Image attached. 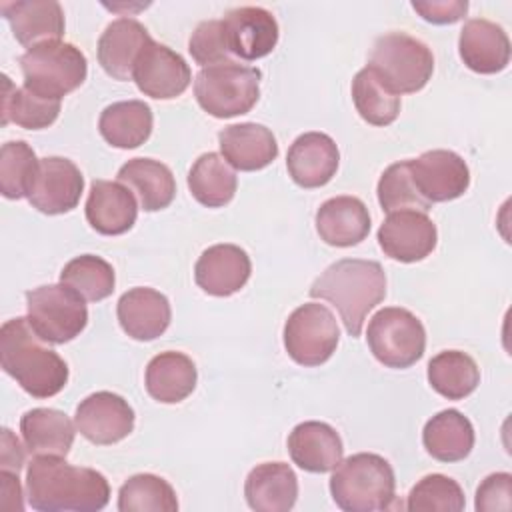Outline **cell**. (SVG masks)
Masks as SVG:
<instances>
[{
    "label": "cell",
    "instance_id": "cell-36",
    "mask_svg": "<svg viewBox=\"0 0 512 512\" xmlns=\"http://www.w3.org/2000/svg\"><path fill=\"white\" fill-rule=\"evenodd\" d=\"M352 100L362 120L372 126H388L400 112V96L392 94L370 66L356 72L352 80Z\"/></svg>",
    "mask_w": 512,
    "mask_h": 512
},
{
    "label": "cell",
    "instance_id": "cell-31",
    "mask_svg": "<svg viewBox=\"0 0 512 512\" xmlns=\"http://www.w3.org/2000/svg\"><path fill=\"white\" fill-rule=\"evenodd\" d=\"M422 444L440 462L464 460L474 448V426L462 412L442 410L424 424Z\"/></svg>",
    "mask_w": 512,
    "mask_h": 512
},
{
    "label": "cell",
    "instance_id": "cell-6",
    "mask_svg": "<svg viewBox=\"0 0 512 512\" xmlns=\"http://www.w3.org/2000/svg\"><path fill=\"white\" fill-rule=\"evenodd\" d=\"M24 86L50 100L74 92L88 74V62L80 48L70 42L50 40L28 48L20 56Z\"/></svg>",
    "mask_w": 512,
    "mask_h": 512
},
{
    "label": "cell",
    "instance_id": "cell-12",
    "mask_svg": "<svg viewBox=\"0 0 512 512\" xmlns=\"http://www.w3.org/2000/svg\"><path fill=\"white\" fill-rule=\"evenodd\" d=\"M436 242V224L420 210L390 212L378 228V244L384 254L406 264L424 260L436 248Z\"/></svg>",
    "mask_w": 512,
    "mask_h": 512
},
{
    "label": "cell",
    "instance_id": "cell-33",
    "mask_svg": "<svg viewBox=\"0 0 512 512\" xmlns=\"http://www.w3.org/2000/svg\"><path fill=\"white\" fill-rule=\"evenodd\" d=\"M236 186V172L216 152L198 156L188 172V188L192 196L208 208H220L228 204L236 194Z\"/></svg>",
    "mask_w": 512,
    "mask_h": 512
},
{
    "label": "cell",
    "instance_id": "cell-7",
    "mask_svg": "<svg viewBox=\"0 0 512 512\" xmlns=\"http://www.w3.org/2000/svg\"><path fill=\"white\" fill-rule=\"evenodd\" d=\"M262 72L240 62L202 68L194 80V96L204 112L214 118L246 114L260 98Z\"/></svg>",
    "mask_w": 512,
    "mask_h": 512
},
{
    "label": "cell",
    "instance_id": "cell-4",
    "mask_svg": "<svg viewBox=\"0 0 512 512\" xmlns=\"http://www.w3.org/2000/svg\"><path fill=\"white\" fill-rule=\"evenodd\" d=\"M396 478L390 462L372 452H358L342 460L330 478V494L346 512L388 510L394 502Z\"/></svg>",
    "mask_w": 512,
    "mask_h": 512
},
{
    "label": "cell",
    "instance_id": "cell-13",
    "mask_svg": "<svg viewBox=\"0 0 512 512\" xmlns=\"http://www.w3.org/2000/svg\"><path fill=\"white\" fill-rule=\"evenodd\" d=\"M74 424L92 444H116L134 430V410L122 396L100 390L78 404Z\"/></svg>",
    "mask_w": 512,
    "mask_h": 512
},
{
    "label": "cell",
    "instance_id": "cell-8",
    "mask_svg": "<svg viewBox=\"0 0 512 512\" xmlns=\"http://www.w3.org/2000/svg\"><path fill=\"white\" fill-rule=\"evenodd\" d=\"M86 300L66 284H46L26 292L28 322L48 344L74 340L88 324Z\"/></svg>",
    "mask_w": 512,
    "mask_h": 512
},
{
    "label": "cell",
    "instance_id": "cell-43",
    "mask_svg": "<svg viewBox=\"0 0 512 512\" xmlns=\"http://www.w3.org/2000/svg\"><path fill=\"white\" fill-rule=\"evenodd\" d=\"M476 510H510L512 506V476L508 472H496L482 480L476 490Z\"/></svg>",
    "mask_w": 512,
    "mask_h": 512
},
{
    "label": "cell",
    "instance_id": "cell-35",
    "mask_svg": "<svg viewBox=\"0 0 512 512\" xmlns=\"http://www.w3.org/2000/svg\"><path fill=\"white\" fill-rule=\"evenodd\" d=\"M2 92V126L14 122L26 130H42L54 124L60 114V100H50L34 94L26 86L16 88L4 74Z\"/></svg>",
    "mask_w": 512,
    "mask_h": 512
},
{
    "label": "cell",
    "instance_id": "cell-16",
    "mask_svg": "<svg viewBox=\"0 0 512 512\" xmlns=\"http://www.w3.org/2000/svg\"><path fill=\"white\" fill-rule=\"evenodd\" d=\"M224 40L232 56L258 60L268 56L278 44V22L262 6H240L222 18Z\"/></svg>",
    "mask_w": 512,
    "mask_h": 512
},
{
    "label": "cell",
    "instance_id": "cell-2",
    "mask_svg": "<svg viewBox=\"0 0 512 512\" xmlns=\"http://www.w3.org/2000/svg\"><path fill=\"white\" fill-rule=\"evenodd\" d=\"M28 318L6 320L0 328V364L34 398L56 396L68 382V366L46 346Z\"/></svg>",
    "mask_w": 512,
    "mask_h": 512
},
{
    "label": "cell",
    "instance_id": "cell-27",
    "mask_svg": "<svg viewBox=\"0 0 512 512\" xmlns=\"http://www.w3.org/2000/svg\"><path fill=\"white\" fill-rule=\"evenodd\" d=\"M316 232L330 246L348 248L360 244L370 232V214L356 196H336L320 204Z\"/></svg>",
    "mask_w": 512,
    "mask_h": 512
},
{
    "label": "cell",
    "instance_id": "cell-39",
    "mask_svg": "<svg viewBox=\"0 0 512 512\" xmlns=\"http://www.w3.org/2000/svg\"><path fill=\"white\" fill-rule=\"evenodd\" d=\"M40 160L24 140L6 142L0 150V192L4 198H28Z\"/></svg>",
    "mask_w": 512,
    "mask_h": 512
},
{
    "label": "cell",
    "instance_id": "cell-38",
    "mask_svg": "<svg viewBox=\"0 0 512 512\" xmlns=\"http://www.w3.org/2000/svg\"><path fill=\"white\" fill-rule=\"evenodd\" d=\"M60 282L76 290L84 300L98 302L114 292V268L100 256L82 254L72 258L60 272Z\"/></svg>",
    "mask_w": 512,
    "mask_h": 512
},
{
    "label": "cell",
    "instance_id": "cell-3",
    "mask_svg": "<svg viewBox=\"0 0 512 512\" xmlns=\"http://www.w3.org/2000/svg\"><path fill=\"white\" fill-rule=\"evenodd\" d=\"M310 296L330 302L352 338H358L364 320L386 296V274L380 262L344 258L330 264L310 286Z\"/></svg>",
    "mask_w": 512,
    "mask_h": 512
},
{
    "label": "cell",
    "instance_id": "cell-22",
    "mask_svg": "<svg viewBox=\"0 0 512 512\" xmlns=\"http://www.w3.org/2000/svg\"><path fill=\"white\" fill-rule=\"evenodd\" d=\"M138 216V204L130 188L122 182L94 180L86 198L88 224L104 234L118 236L128 232Z\"/></svg>",
    "mask_w": 512,
    "mask_h": 512
},
{
    "label": "cell",
    "instance_id": "cell-19",
    "mask_svg": "<svg viewBox=\"0 0 512 512\" xmlns=\"http://www.w3.org/2000/svg\"><path fill=\"white\" fill-rule=\"evenodd\" d=\"M222 158L236 170L254 172L272 164L278 156V142L270 128L256 122L230 124L218 132Z\"/></svg>",
    "mask_w": 512,
    "mask_h": 512
},
{
    "label": "cell",
    "instance_id": "cell-44",
    "mask_svg": "<svg viewBox=\"0 0 512 512\" xmlns=\"http://www.w3.org/2000/svg\"><path fill=\"white\" fill-rule=\"evenodd\" d=\"M412 8L432 24H454L464 18L468 10L466 0H428V2H412Z\"/></svg>",
    "mask_w": 512,
    "mask_h": 512
},
{
    "label": "cell",
    "instance_id": "cell-40",
    "mask_svg": "<svg viewBox=\"0 0 512 512\" xmlns=\"http://www.w3.org/2000/svg\"><path fill=\"white\" fill-rule=\"evenodd\" d=\"M376 194H378V202H380L382 210L388 214L398 212V210L428 212L432 206L416 190L408 160L394 162L382 172V176L378 180Z\"/></svg>",
    "mask_w": 512,
    "mask_h": 512
},
{
    "label": "cell",
    "instance_id": "cell-11",
    "mask_svg": "<svg viewBox=\"0 0 512 512\" xmlns=\"http://www.w3.org/2000/svg\"><path fill=\"white\" fill-rule=\"evenodd\" d=\"M408 166L416 190L430 204L456 200L470 186L468 164L452 150H428L408 160Z\"/></svg>",
    "mask_w": 512,
    "mask_h": 512
},
{
    "label": "cell",
    "instance_id": "cell-30",
    "mask_svg": "<svg viewBox=\"0 0 512 512\" xmlns=\"http://www.w3.org/2000/svg\"><path fill=\"white\" fill-rule=\"evenodd\" d=\"M76 424L54 408H32L20 420L24 446L34 456H66L74 444Z\"/></svg>",
    "mask_w": 512,
    "mask_h": 512
},
{
    "label": "cell",
    "instance_id": "cell-28",
    "mask_svg": "<svg viewBox=\"0 0 512 512\" xmlns=\"http://www.w3.org/2000/svg\"><path fill=\"white\" fill-rule=\"evenodd\" d=\"M118 182H122L138 198V204L146 212H156L174 200L176 180L172 170L154 158H132L118 170Z\"/></svg>",
    "mask_w": 512,
    "mask_h": 512
},
{
    "label": "cell",
    "instance_id": "cell-20",
    "mask_svg": "<svg viewBox=\"0 0 512 512\" xmlns=\"http://www.w3.org/2000/svg\"><path fill=\"white\" fill-rule=\"evenodd\" d=\"M116 314L122 330L140 342L162 336L172 318L168 298L148 286H138L124 292L118 300Z\"/></svg>",
    "mask_w": 512,
    "mask_h": 512
},
{
    "label": "cell",
    "instance_id": "cell-26",
    "mask_svg": "<svg viewBox=\"0 0 512 512\" xmlns=\"http://www.w3.org/2000/svg\"><path fill=\"white\" fill-rule=\"evenodd\" d=\"M244 496L256 512H288L298 498V478L284 462H262L248 472Z\"/></svg>",
    "mask_w": 512,
    "mask_h": 512
},
{
    "label": "cell",
    "instance_id": "cell-46",
    "mask_svg": "<svg viewBox=\"0 0 512 512\" xmlns=\"http://www.w3.org/2000/svg\"><path fill=\"white\" fill-rule=\"evenodd\" d=\"M2 478V508L6 510H24V500H22V486H20V478L18 472H10V470H2L0 472Z\"/></svg>",
    "mask_w": 512,
    "mask_h": 512
},
{
    "label": "cell",
    "instance_id": "cell-15",
    "mask_svg": "<svg viewBox=\"0 0 512 512\" xmlns=\"http://www.w3.org/2000/svg\"><path fill=\"white\" fill-rule=\"evenodd\" d=\"M132 80L142 94L156 100H170L190 86L192 72L178 52L152 40L138 56Z\"/></svg>",
    "mask_w": 512,
    "mask_h": 512
},
{
    "label": "cell",
    "instance_id": "cell-18",
    "mask_svg": "<svg viewBox=\"0 0 512 512\" xmlns=\"http://www.w3.org/2000/svg\"><path fill=\"white\" fill-rule=\"evenodd\" d=\"M338 162V146L324 132L300 134L290 144L286 156L288 174L302 188H320L328 184L338 170Z\"/></svg>",
    "mask_w": 512,
    "mask_h": 512
},
{
    "label": "cell",
    "instance_id": "cell-29",
    "mask_svg": "<svg viewBox=\"0 0 512 512\" xmlns=\"http://www.w3.org/2000/svg\"><path fill=\"white\" fill-rule=\"evenodd\" d=\"M198 372L190 356L182 352H160L148 366L144 376L146 392L162 404H178L196 388Z\"/></svg>",
    "mask_w": 512,
    "mask_h": 512
},
{
    "label": "cell",
    "instance_id": "cell-41",
    "mask_svg": "<svg viewBox=\"0 0 512 512\" xmlns=\"http://www.w3.org/2000/svg\"><path fill=\"white\" fill-rule=\"evenodd\" d=\"M464 504L460 484L444 474L424 476L406 498V510L410 512H460Z\"/></svg>",
    "mask_w": 512,
    "mask_h": 512
},
{
    "label": "cell",
    "instance_id": "cell-1",
    "mask_svg": "<svg viewBox=\"0 0 512 512\" xmlns=\"http://www.w3.org/2000/svg\"><path fill=\"white\" fill-rule=\"evenodd\" d=\"M26 498L40 512H96L110 500L104 474L72 466L64 456H34L26 468Z\"/></svg>",
    "mask_w": 512,
    "mask_h": 512
},
{
    "label": "cell",
    "instance_id": "cell-21",
    "mask_svg": "<svg viewBox=\"0 0 512 512\" xmlns=\"http://www.w3.org/2000/svg\"><path fill=\"white\" fill-rule=\"evenodd\" d=\"M458 52L472 72L496 74L510 62V40L496 22L472 18L460 30Z\"/></svg>",
    "mask_w": 512,
    "mask_h": 512
},
{
    "label": "cell",
    "instance_id": "cell-37",
    "mask_svg": "<svg viewBox=\"0 0 512 512\" xmlns=\"http://www.w3.org/2000/svg\"><path fill=\"white\" fill-rule=\"evenodd\" d=\"M120 512H176L174 488L156 474H134L118 490Z\"/></svg>",
    "mask_w": 512,
    "mask_h": 512
},
{
    "label": "cell",
    "instance_id": "cell-42",
    "mask_svg": "<svg viewBox=\"0 0 512 512\" xmlns=\"http://www.w3.org/2000/svg\"><path fill=\"white\" fill-rule=\"evenodd\" d=\"M188 50L194 58L196 64L202 68L232 62L230 60V50L224 40V30H222V20H204L200 22L188 42Z\"/></svg>",
    "mask_w": 512,
    "mask_h": 512
},
{
    "label": "cell",
    "instance_id": "cell-23",
    "mask_svg": "<svg viewBox=\"0 0 512 512\" xmlns=\"http://www.w3.org/2000/svg\"><path fill=\"white\" fill-rule=\"evenodd\" d=\"M152 42L144 24L134 18H118L98 38V62L116 80H132L140 52Z\"/></svg>",
    "mask_w": 512,
    "mask_h": 512
},
{
    "label": "cell",
    "instance_id": "cell-24",
    "mask_svg": "<svg viewBox=\"0 0 512 512\" xmlns=\"http://www.w3.org/2000/svg\"><path fill=\"white\" fill-rule=\"evenodd\" d=\"M288 452L298 468L324 474L342 462L344 446L340 434L330 424L308 420L294 426L290 432Z\"/></svg>",
    "mask_w": 512,
    "mask_h": 512
},
{
    "label": "cell",
    "instance_id": "cell-45",
    "mask_svg": "<svg viewBox=\"0 0 512 512\" xmlns=\"http://www.w3.org/2000/svg\"><path fill=\"white\" fill-rule=\"evenodd\" d=\"M26 462V450L20 440L12 434V430L2 428V448H0V464L2 470L20 472Z\"/></svg>",
    "mask_w": 512,
    "mask_h": 512
},
{
    "label": "cell",
    "instance_id": "cell-9",
    "mask_svg": "<svg viewBox=\"0 0 512 512\" xmlns=\"http://www.w3.org/2000/svg\"><path fill=\"white\" fill-rule=\"evenodd\" d=\"M368 346L374 358L388 368L416 364L426 348V330L418 316L406 308H380L368 322Z\"/></svg>",
    "mask_w": 512,
    "mask_h": 512
},
{
    "label": "cell",
    "instance_id": "cell-5",
    "mask_svg": "<svg viewBox=\"0 0 512 512\" xmlns=\"http://www.w3.org/2000/svg\"><path fill=\"white\" fill-rule=\"evenodd\" d=\"M368 66L396 96L422 90L434 72L432 50L406 32H388L376 38Z\"/></svg>",
    "mask_w": 512,
    "mask_h": 512
},
{
    "label": "cell",
    "instance_id": "cell-17",
    "mask_svg": "<svg viewBox=\"0 0 512 512\" xmlns=\"http://www.w3.org/2000/svg\"><path fill=\"white\" fill-rule=\"evenodd\" d=\"M250 272L246 250L236 244H214L196 260L194 280L210 296H230L244 288Z\"/></svg>",
    "mask_w": 512,
    "mask_h": 512
},
{
    "label": "cell",
    "instance_id": "cell-32",
    "mask_svg": "<svg viewBox=\"0 0 512 512\" xmlns=\"http://www.w3.org/2000/svg\"><path fill=\"white\" fill-rule=\"evenodd\" d=\"M154 116L146 102L142 100H122L106 106L98 120V130L102 138L122 150L138 148L152 134Z\"/></svg>",
    "mask_w": 512,
    "mask_h": 512
},
{
    "label": "cell",
    "instance_id": "cell-25",
    "mask_svg": "<svg viewBox=\"0 0 512 512\" xmlns=\"http://www.w3.org/2000/svg\"><path fill=\"white\" fill-rule=\"evenodd\" d=\"M0 10L8 20L14 38L28 48L60 40L64 34V10L54 0L2 2Z\"/></svg>",
    "mask_w": 512,
    "mask_h": 512
},
{
    "label": "cell",
    "instance_id": "cell-10",
    "mask_svg": "<svg viewBox=\"0 0 512 512\" xmlns=\"http://www.w3.org/2000/svg\"><path fill=\"white\" fill-rule=\"evenodd\" d=\"M340 330L334 314L318 302L298 306L284 324V348L302 366L324 364L338 346Z\"/></svg>",
    "mask_w": 512,
    "mask_h": 512
},
{
    "label": "cell",
    "instance_id": "cell-14",
    "mask_svg": "<svg viewBox=\"0 0 512 512\" xmlns=\"http://www.w3.org/2000/svg\"><path fill=\"white\" fill-rule=\"evenodd\" d=\"M82 190L84 176L72 160L62 156H46L40 158L28 200L44 214H64L78 206Z\"/></svg>",
    "mask_w": 512,
    "mask_h": 512
},
{
    "label": "cell",
    "instance_id": "cell-34",
    "mask_svg": "<svg viewBox=\"0 0 512 512\" xmlns=\"http://www.w3.org/2000/svg\"><path fill=\"white\" fill-rule=\"evenodd\" d=\"M428 382L440 396L462 400L480 384V368L466 352L444 350L428 362Z\"/></svg>",
    "mask_w": 512,
    "mask_h": 512
}]
</instances>
